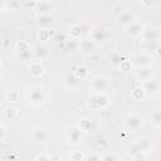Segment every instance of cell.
<instances>
[{"mask_svg": "<svg viewBox=\"0 0 161 161\" xmlns=\"http://www.w3.org/2000/svg\"><path fill=\"white\" fill-rule=\"evenodd\" d=\"M78 127L80 128V131L84 135H92L98 130V121L94 117L87 116V117L80 118V121L78 123Z\"/></svg>", "mask_w": 161, "mask_h": 161, "instance_id": "cell-3", "label": "cell"}, {"mask_svg": "<svg viewBox=\"0 0 161 161\" xmlns=\"http://www.w3.org/2000/svg\"><path fill=\"white\" fill-rule=\"evenodd\" d=\"M152 146V141L150 138H142L140 141H137L131 148H130V153H137V152H146L147 150H150Z\"/></svg>", "mask_w": 161, "mask_h": 161, "instance_id": "cell-13", "label": "cell"}, {"mask_svg": "<svg viewBox=\"0 0 161 161\" xmlns=\"http://www.w3.org/2000/svg\"><path fill=\"white\" fill-rule=\"evenodd\" d=\"M47 92L42 87H30L26 91V103L33 108H39L47 102Z\"/></svg>", "mask_w": 161, "mask_h": 161, "instance_id": "cell-1", "label": "cell"}, {"mask_svg": "<svg viewBox=\"0 0 161 161\" xmlns=\"http://www.w3.org/2000/svg\"><path fill=\"white\" fill-rule=\"evenodd\" d=\"M91 86H92V89L94 91V93L104 92L109 87V80L106 75H96L92 78Z\"/></svg>", "mask_w": 161, "mask_h": 161, "instance_id": "cell-8", "label": "cell"}, {"mask_svg": "<svg viewBox=\"0 0 161 161\" xmlns=\"http://www.w3.org/2000/svg\"><path fill=\"white\" fill-rule=\"evenodd\" d=\"M150 122L155 127H161V109H155L150 114Z\"/></svg>", "mask_w": 161, "mask_h": 161, "instance_id": "cell-25", "label": "cell"}, {"mask_svg": "<svg viewBox=\"0 0 161 161\" xmlns=\"http://www.w3.org/2000/svg\"><path fill=\"white\" fill-rule=\"evenodd\" d=\"M0 130H1V138H0V141H1V143H5L6 142V138H8V130H6L5 125H1L0 126Z\"/></svg>", "mask_w": 161, "mask_h": 161, "instance_id": "cell-33", "label": "cell"}, {"mask_svg": "<svg viewBox=\"0 0 161 161\" xmlns=\"http://www.w3.org/2000/svg\"><path fill=\"white\" fill-rule=\"evenodd\" d=\"M141 87H142V89L145 91L146 94L155 96V94H158L161 92V80L153 77V78H151L148 80L142 82Z\"/></svg>", "mask_w": 161, "mask_h": 161, "instance_id": "cell-5", "label": "cell"}, {"mask_svg": "<svg viewBox=\"0 0 161 161\" xmlns=\"http://www.w3.org/2000/svg\"><path fill=\"white\" fill-rule=\"evenodd\" d=\"M84 161H102V157L98 153H91L84 158Z\"/></svg>", "mask_w": 161, "mask_h": 161, "instance_id": "cell-36", "label": "cell"}, {"mask_svg": "<svg viewBox=\"0 0 161 161\" xmlns=\"http://www.w3.org/2000/svg\"><path fill=\"white\" fill-rule=\"evenodd\" d=\"M31 137H33V141H34V142L43 143V142H47V141H48L49 133H48V131H45V130H43V128H36V130L33 131Z\"/></svg>", "mask_w": 161, "mask_h": 161, "instance_id": "cell-19", "label": "cell"}, {"mask_svg": "<svg viewBox=\"0 0 161 161\" xmlns=\"http://www.w3.org/2000/svg\"><path fill=\"white\" fill-rule=\"evenodd\" d=\"M146 155L145 152H137V153H132V160L133 161H145Z\"/></svg>", "mask_w": 161, "mask_h": 161, "instance_id": "cell-34", "label": "cell"}, {"mask_svg": "<svg viewBox=\"0 0 161 161\" xmlns=\"http://www.w3.org/2000/svg\"><path fill=\"white\" fill-rule=\"evenodd\" d=\"M18 99H19V92L15 91V89H11L8 93V101L9 102H16Z\"/></svg>", "mask_w": 161, "mask_h": 161, "instance_id": "cell-31", "label": "cell"}, {"mask_svg": "<svg viewBox=\"0 0 161 161\" xmlns=\"http://www.w3.org/2000/svg\"><path fill=\"white\" fill-rule=\"evenodd\" d=\"M156 74V69L152 67V65H147V67H143V68H140V69H136V73H135V77L141 80V82H145V80H148L151 78H153Z\"/></svg>", "mask_w": 161, "mask_h": 161, "instance_id": "cell-9", "label": "cell"}, {"mask_svg": "<svg viewBox=\"0 0 161 161\" xmlns=\"http://www.w3.org/2000/svg\"><path fill=\"white\" fill-rule=\"evenodd\" d=\"M35 161H52V157L48 156V155H45V153H42V155H39V156L36 157Z\"/></svg>", "mask_w": 161, "mask_h": 161, "instance_id": "cell-37", "label": "cell"}, {"mask_svg": "<svg viewBox=\"0 0 161 161\" xmlns=\"http://www.w3.org/2000/svg\"><path fill=\"white\" fill-rule=\"evenodd\" d=\"M26 49H30L26 42L20 40V42L16 44V52H23V50H26Z\"/></svg>", "mask_w": 161, "mask_h": 161, "instance_id": "cell-32", "label": "cell"}, {"mask_svg": "<svg viewBox=\"0 0 161 161\" xmlns=\"http://www.w3.org/2000/svg\"><path fill=\"white\" fill-rule=\"evenodd\" d=\"M35 24L40 29H48L50 25L54 24V16L52 14L50 15H36Z\"/></svg>", "mask_w": 161, "mask_h": 161, "instance_id": "cell-17", "label": "cell"}, {"mask_svg": "<svg viewBox=\"0 0 161 161\" xmlns=\"http://www.w3.org/2000/svg\"><path fill=\"white\" fill-rule=\"evenodd\" d=\"M29 73H30L33 77H35V78L43 75V73H44V67H43V64H42L39 60L31 62V63L29 64Z\"/></svg>", "mask_w": 161, "mask_h": 161, "instance_id": "cell-21", "label": "cell"}, {"mask_svg": "<svg viewBox=\"0 0 161 161\" xmlns=\"http://www.w3.org/2000/svg\"><path fill=\"white\" fill-rule=\"evenodd\" d=\"M83 31H84V28L82 24H74L69 28V35L72 36L73 40L80 39V36L83 35Z\"/></svg>", "mask_w": 161, "mask_h": 161, "instance_id": "cell-24", "label": "cell"}, {"mask_svg": "<svg viewBox=\"0 0 161 161\" xmlns=\"http://www.w3.org/2000/svg\"><path fill=\"white\" fill-rule=\"evenodd\" d=\"M143 31H145V25H143L142 23H140V21H136V23L131 24L130 26L125 28V33H126L128 36H131V38L142 36Z\"/></svg>", "mask_w": 161, "mask_h": 161, "instance_id": "cell-12", "label": "cell"}, {"mask_svg": "<svg viewBox=\"0 0 161 161\" xmlns=\"http://www.w3.org/2000/svg\"><path fill=\"white\" fill-rule=\"evenodd\" d=\"M142 48H143V53H146V54L156 53V52H158L160 43H143Z\"/></svg>", "mask_w": 161, "mask_h": 161, "instance_id": "cell-26", "label": "cell"}, {"mask_svg": "<svg viewBox=\"0 0 161 161\" xmlns=\"http://www.w3.org/2000/svg\"><path fill=\"white\" fill-rule=\"evenodd\" d=\"M131 96H132V98H133L135 101H141V99L146 96V93H145V91L142 89V87H136V88L132 89Z\"/></svg>", "mask_w": 161, "mask_h": 161, "instance_id": "cell-28", "label": "cell"}, {"mask_svg": "<svg viewBox=\"0 0 161 161\" xmlns=\"http://www.w3.org/2000/svg\"><path fill=\"white\" fill-rule=\"evenodd\" d=\"M34 10L36 11V15H50L54 10V5L50 1H36Z\"/></svg>", "mask_w": 161, "mask_h": 161, "instance_id": "cell-15", "label": "cell"}, {"mask_svg": "<svg viewBox=\"0 0 161 161\" xmlns=\"http://www.w3.org/2000/svg\"><path fill=\"white\" fill-rule=\"evenodd\" d=\"M107 36H108V33H107V29L104 26H93L89 31V39L96 44V45H99V44H103L106 40H107Z\"/></svg>", "mask_w": 161, "mask_h": 161, "instance_id": "cell-4", "label": "cell"}, {"mask_svg": "<svg viewBox=\"0 0 161 161\" xmlns=\"http://www.w3.org/2000/svg\"><path fill=\"white\" fill-rule=\"evenodd\" d=\"M151 60H152V58H151L150 54L140 53V54H137V55L133 57V59H132V65L136 67V69H140V68L151 65Z\"/></svg>", "mask_w": 161, "mask_h": 161, "instance_id": "cell-11", "label": "cell"}, {"mask_svg": "<svg viewBox=\"0 0 161 161\" xmlns=\"http://www.w3.org/2000/svg\"><path fill=\"white\" fill-rule=\"evenodd\" d=\"M74 74L78 77L79 80H83V79H86L88 77L89 72H88V68L86 65H78L75 68V70H74Z\"/></svg>", "mask_w": 161, "mask_h": 161, "instance_id": "cell-27", "label": "cell"}, {"mask_svg": "<svg viewBox=\"0 0 161 161\" xmlns=\"http://www.w3.org/2000/svg\"><path fill=\"white\" fill-rule=\"evenodd\" d=\"M125 60H126V59L123 58V55H122L121 53H118V52H113V53L109 54V57H108V63H109V65L113 67V68H119Z\"/></svg>", "mask_w": 161, "mask_h": 161, "instance_id": "cell-20", "label": "cell"}, {"mask_svg": "<svg viewBox=\"0 0 161 161\" xmlns=\"http://www.w3.org/2000/svg\"><path fill=\"white\" fill-rule=\"evenodd\" d=\"M158 53H161V43H160V48H158Z\"/></svg>", "mask_w": 161, "mask_h": 161, "instance_id": "cell-39", "label": "cell"}, {"mask_svg": "<svg viewBox=\"0 0 161 161\" xmlns=\"http://www.w3.org/2000/svg\"><path fill=\"white\" fill-rule=\"evenodd\" d=\"M84 155H83V152H80V151H78V150H75V151H73L72 153H70V160L72 161H84Z\"/></svg>", "mask_w": 161, "mask_h": 161, "instance_id": "cell-30", "label": "cell"}, {"mask_svg": "<svg viewBox=\"0 0 161 161\" xmlns=\"http://www.w3.org/2000/svg\"><path fill=\"white\" fill-rule=\"evenodd\" d=\"M141 38L143 43H160L161 34L156 28H150V29H145Z\"/></svg>", "mask_w": 161, "mask_h": 161, "instance_id": "cell-10", "label": "cell"}, {"mask_svg": "<svg viewBox=\"0 0 161 161\" xmlns=\"http://www.w3.org/2000/svg\"><path fill=\"white\" fill-rule=\"evenodd\" d=\"M4 116H5V118H8V119H14V118L18 116V109H16L15 107H13V106H9V107L5 108Z\"/></svg>", "mask_w": 161, "mask_h": 161, "instance_id": "cell-29", "label": "cell"}, {"mask_svg": "<svg viewBox=\"0 0 161 161\" xmlns=\"http://www.w3.org/2000/svg\"><path fill=\"white\" fill-rule=\"evenodd\" d=\"M84 133L80 131V128L78 126H74V127H70L67 132V138H68V142L72 143V145H78L82 140V136Z\"/></svg>", "mask_w": 161, "mask_h": 161, "instance_id": "cell-16", "label": "cell"}, {"mask_svg": "<svg viewBox=\"0 0 161 161\" xmlns=\"http://www.w3.org/2000/svg\"><path fill=\"white\" fill-rule=\"evenodd\" d=\"M89 104L93 109H103L111 104V99L106 92H98L91 97Z\"/></svg>", "mask_w": 161, "mask_h": 161, "instance_id": "cell-2", "label": "cell"}, {"mask_svg": "<svg viewBox=\"0 0 161 161\" xmlns=\"http://www.w3.org/2000/svg\"><path fill=\"white\" fill-rule=\"evenodd\" d=\"M141 4H142V5H150V6H152V5H153V3H152V1H151V3H145V1H142Z\"/></svg>", "mask_w": 161, "mask_h": 161, "instance_id": "cell-38", "label": "cell"}, {"mask_svg": "<svg viewBox=\"0 0 161 161\" xmlns=\"http://www.w3.org/2000/svg\"><path fill=\"white\" fill-rule=\"evenodd\" d=\"M102 161H119V158L114 153H107L102 157Z\"/></svg>", "mask_w": 161, "mask_h": 161, "instance_id": "cell-35", "label": "cell"}, {"mask_svg": "<svg viewBox=\"0 0 161 161\" xmlns=\"http://www.w3.org/2000/svg\"><path fill=\"white\" fill-rule=\"evenodd\" d=\"M49 54H50V50H49V48L44 43H39V44H36L33 48V55L39 62L43 60V59H45V58H48Z\"/></svg>", "mask_w": 161, "mask_h": 161, "instance_id": "cell-14", "label": "cell"}, {"mask_svg": "<svg viewBox=\"0 0 161 161\" xmlns=\"http://www.w3.org/2000/svg\"><path fill=\"white\" fill-rule=\"evenodd\" d=\"M79 82H80V80H79L78 77L74 74V72H69V73L64 74V77H63V83H64V86L68 87V88H70V89L77 88V87L79 86Z\"/></svg>", "mask_w": 161, "mask_h": 161, "instance_id": "cell-18", "label": "cell"}, {"mask_svg": "<svg viewBox=\"0 0 161 161\" xmlns=\"http://www.w3.org/2000/svg\"><path fill=\"white\" fill-rule=\"evenodd\" d=\"M16 59L20 62V63H31V58L34 57L33 55V50L30 49H26V50H23V52H16Z\"/></svg>", "mask_w": 161, "mask_h": 161, "instance_id": "cell-23", "label": "cell"}, {"mask_svg": "<svg viewBox=\"0 0 161 161\" xmlns=\"http://www.w3.org/2000/svg\"><path fill=\"white\" fill-rule=\"evenodd\" d=\"M137 20H136L135 13L128 10V9L127 10H122L119 14H117V23H118V25H121L123 28H127V26H130L131 24H133Z\"/></svg>", "mask_w": 161, "mask_h": 161, "instance_id": "cell-7", "label": "cell"}, {"mask_svg": "<svg viewBox=\"0 0 161 161\" xmlns=\"http://www.w3.org/2000/svg\"><path fill=\"white\" fill-rule=\"evenodd\" d=\"M94 48H96V44H94L89 38L82 39L80 43H79V49H80V52H82L83 54H91V53L94 50Z\"/></svg>", "mask_w": 161, "mask_h": 161, "instance_id": "cell-22", "label": "cell"}, {"mask_svg": "<svg viewBox=\"0 0 161 161\" xmlns=\"http://www.w3.org/2000/svg\"><path fill=\"white\" fill-rule=\"evenodd\" d=\"M143 125V118L136 113H131L125 118V127L130 131H138Z\"/></svg>", "mask_w": 161, "mask_h": 161, "instance_id": "cell-6", "label": "cell"}]
</instances>
